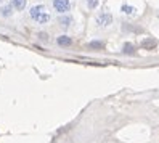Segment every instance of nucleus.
Returning <instances> with one entry per match:
<instances>
[{
  "mask_svg": "<svg viewBox=\"0 0 159 143\" xmlns=\"http://www.w3.org/2000/svg\"><path fill=\"white\" fill-rule=\"evenodd\" d=\"M53 8L61 15H66L71 10V2L69 0H53Z\"/></svg>",
  "mask_w": 159,
  "mask_h": 143,
  "instance_id": "7ed1b4c3",
  "label": "nucleus"
},
{
  "mask_svg": "<svg viewBox=\"0 0 159 143\" xmlns=\"http://www.w3.org/2000/svg\"><path fill=\"white\" fill-rule=\"evenodd\" d=\"M89 47H90V48H103V47H105V44H103V42H90L89 44Z\"/></svg>",
  "mask_w": 159,
  "mask_h": 143,
  "instance_id": "9d476101",
  "label": "nucleus"
},
{
  "mask_svg": "<svg viewBox=\"0 0 159 143\" xmlns=\"http://www.w3.org/2000/svg\"><path fill=\"white\" fill-rule=\"evenodd\" d=\"M29 16H31V20L35 21L37 24H47L52 18L43 5H34L29 10Z\"/></svg>",
  "mask_w": 159,
  "mask_h": 143,
  "instance_id": "f257e3e1",
  "label": "nucleus"
},
{
  "mask_svg": "<svg viewBox=\"0 0 159 143\" xmlns=\"http://www.w3.org/2000/svg\"><path fill=\"white\" fill-rule=\"evenodd\" d=\"M85 2H87V7L90 8V10H95V8L98 7V0H85Z\"/></svg>",
  "mask_w": 159,
  "mask_h": 143,
  "instance_id": "1a4fd4ad",
  "label": "nucleus"
},
{
  "mask_svg": "<svg viewBox=\"0 0 159 143\" xmlns=\"http://www.w3.org/2000/svg\"><path fill=\"white\" fill-rule=\"evenodd\" d=\"M124 52H125V53H132V52H134V45H132V44H125V45H124Z\"/></svg>",
  "mask_w": 159,
  "mask_h": 143,
  "instance_id": "f8f14e48",
  "label": "nucleus"
},
{
  "mask_svg": "<svg viewBox=\"0 0 159 143\" xmlns=\"http://www.w3.org/2000/svg\"><path fill=\"white\" fill-rule=\"evenodd\" d=\"M2 2H5V0H0V3H2Z\"/></svg>",
  "mask_w": 159,
  "mask_h": 143,
  "instance_id": "ddd939ff",
  "label": "nucleus"
},
{
  "mask_svg": "<svg viewBox=\"0 0 159 143\" xmlns=\"http://www.w3.org/2000/svg\"><path fill=\"white\" fill-rule=\"evenodd\" d=\"M95 23L98 27H101V29H105V27L111 26L113 24V15L108 13V12H103V13H98L97 18H95Z\"/></svg>",
  "mask_w": 159,
  "mask_h": 143,
  "instance_id": "f03ea898",
  "label": "nucleus"
},
{
  "mask_svg": "<svg viewBox=\"0 0 159 143\" xmlns=\"http://www.w3.org/2000/svg\"><path fill=\"white\" fill-rule=\"evenodd\" d=\"M120 12H122L124 15H127V16H134L137 10L134 7H130V5H122V7H120Z\"/></svg>",
  "mask_w": 159,
  "mask_h": 143,
  "instance_id": "0eeeda50",
  "label": "nucleus"
},
{
  "mask_svg": "<svg viewBox=\"0 0 159 143\" xmlns=\"http://www.w3.org/2000/svg\"><path fill=\"white\" fill-rule=\"evenodd\" d=\"M26 0H11V7L15 8V10H18V12H21V10H24L26 8Z\"/></svg>",
  "mask_w": 159,
  "mask_h": 143,
  "instance_id": "39448f33",
  "label": "nucleus"
},
{
  "mask_svg": "<svg viewBox=\"0 0 159 143\" xmlns=\"http://www.w3.org/2000/svg\"><path fill=\"white\" fill-rule=\"evenodd\" d=\"M143 47H145V48H154V47H156V40H145Z\"/></svg>",
  "mask_w": 159,
  "mask_h": 143,
  "instance_id": "9b49d317",
  "label": "nucleus"
},
{
  "mask_svg": "<svg viewBox=\"0 0 159 143\" xmlns=\"http://www.w3.org/2000/svg\"><path fill=\"white\" fill-rule=\"evenodd\" d=\"M58 23H60V26L63 27V29H68V27L72 24V18L71 16H61L58 20Z\"/></svg>",
  "mask_w": 159,
  "mask_h": 143,
  "instance_id": "20e7f679",
  "label": "nucleus"
},
{
  "mask_svg": "<svg viewBox=\"0 0 159 143\" xmlns=\"http://www.w3.org/2000/svg\"><path fill=\"white\" fill-rule=\"evenodd\" d=\"M0 15H2V16H5V18L11 16V15H13V7H11V5L2 7V8H0Z\"/></svg>",
  "mask_w": 159,
  "mask_h": 143,
  "instance_id": "6e6552de",
  "label": "nucleus"
},
{
  "mask_svg": "<svg viewBox=\"0 0 159 143\" xmlns=\"http://www.w3.org/2000/svg\"><path fill=\"white\" fill-rule=\"evenodd\" d=\"M57 42H58V45H61V47H69V45L72 44L71 37H68V35H61V37H58Z\"/></svg>",
  "mask_w": 159,
  "mask_h": 143,
  "instance_id": "423d86ee",
  "label": "nucleus"
}]
</instances>
